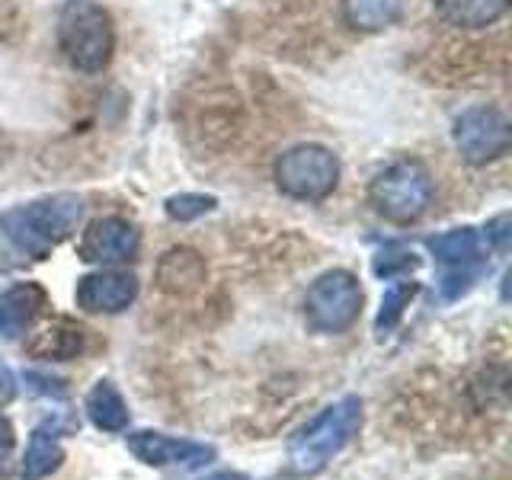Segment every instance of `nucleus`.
Instances as JSON below:
<instances>
[{"label": "nucleus", "instance_id": "1", "mask_svg": "<svg viewBox=\"0 0 512 480\" xmlns=\"http://www.w3.org/2000/svg\"><path fill=\"white\" fill-rule=\"evenodd\" d=\"M84 208L87 205L80 196L58 192V196H45L4 212L0 215V231L16 250L45 260L61 240H68L77 231V224L84 221Z\"/></svg>", "mask_w": 512, "mask_h": 480}, {"label": "nucleus", "instance_id": "2", "mask_svg": "<svg viewBox=\"0 0 512 480\" xmlns=\"http://www.w3.org/2000/svg\"><path fill=\"white\" fill-rule=\"evenodd\" d=\"M58 48L71 68L96 74L103 71L116 52V29L112 16L96 0H64L58 13Z\"/></svg>", "mask_w": 512, "mask_h": 480}, {"label": "nucleus", "instance_id": "3", "mask_svg": "<svg viewBox=\"0 0 512 480\" xmlns=\"http://www.w3.org/2000/svg\"><path fill=\"white\" fill-rule=\"evenodd\" d=\"M362 429V400L343 397L327 407L314 423L304 426L288 445V461L298 474H317L359 436Z\"/></svg>", "mask_w": 512, "mask_h": 480}, {"label": "nucleus", "instance_id": "4", "mask_svg": "<svg viewBox=\"0 0 512 480\" xmlns=\"http://www.w3.org/2000/svg\"><path fill=\"white\" fill-rule=\"evenodd\" d=\"M375 212L394 224H410L420 218L432 202V176L420 160H397L384 167L372 189H368Z\"/></svg>", "mask_w": 512, "mask_h": 480}, {"label": "nucleus", "instance_id": "5", "mask_svg": "<svg viewBox=\"0 0 512 480\" xmlns=\"http://www.w3.org/2000/svg\"><path fill=\"white\" fill-rule=\"evenodd\" d=\"M276 183L285 196L320 202L340 183V160L324 144H298L276 160Z\"/></svg>", "mask_w": 512, "mask_h": 480}, {"label": "nucleus", "instance_id": "6", "mask_svg": "<svg viewBox=\"0 0 512 480\" xmlns=\"http://www.w3.org/2000/svg\"><path fill=\"white\" fill-rule=\"evenodd\" d=\"M362 311V288L359 279L346 269L324 272L304 298V314L317 333H343L356 324Z\"/></svg>", "mask_w": 512, "mask_h": 480}, {"label": "nucleus", "instance_id": "7", "mask_svg": "<svg viewBox=\"0 0 512 480\" xmlns=\"http://www.w3.org/2000/svg\"><path fill=\"white\" fill-rule=\"evenodd\" d=\"M512 144L509 119L493 106L464 109L455 119V148L468 164H490L503 157Z\"/></svg>", "mask_w": 512, "mask_h": 480}, {"label": "nucleus", "instance_id": "8", "mask_svg": "<svg viewBox=\"0 0 512 480\" xmlns=\"http://www.w3.org/2000/svg\"><path fill=\"white\" fill-rule=\"evenodd\" d=\"M138 244H141V237L135 231V224L125 221V218L109 215V218H96L84 231L77 253H80V260H84V263L116 266V263L135 260Z\"/></svg>", "mask_w": 512, "mask_h": 480}, {"label": "nucleus", "instance_id": "9", "mask_svg": "<svg viewBox=\"0 0 512 480\" xmlns=\"http://www.w3.org/2000/svg\"><path fill=\"white\" fill-rule=\"evenodd\" d=\"M125 445L138 461L151 464V468H167V464H176V468H202V464H208L215 458L212 445H199V442H189V439H173V436L151 432V429L125 436Z\"/></svg>", "mask_w": 512, "mask_h": 480}, {"label": "nucleus", "instance_id": "10", "mask_svg": "<svg viewBox=\"0 0 512 480\" xmlns=\"http://www.w3.org/2000/svg\"><path fill=\"white\" fill-rule=\"evenodd\" d=\"M74 298L90 314H119L138 298V279L132 272H90L77 282Z\"/></svg>", "mask_w": 512, "mask_h": 480}, {"label": "nucleus", "instance_id": "11", "mask_svg": "<svg viewBox=\"0 0 512 480\" xmlns=\"http://www.w3.org/2000/svg\"><path fill=\"white\" fill-rule=\"evenodd\" d=\"M45 311V292L36 282H20L10 285L4 295H0V336L4 340H16L23 336L36 317Z\"/></svg>", "mask_w": 512, "mask_h": 480}, {"label": "nucleus", "instance_id": "12", "mask_svg": "<svg viewBox=\"0 0 512 480\" xmlns=\"http://www.w3.org/2000/svg\"><path fill=\"white\" fill-rule=\"evenodd\" d=\"M61 461H64V448L58 442V426L42 423L32 429L26 461H23V480H42L52 471H58Z\"/></svg>", "mask_w": 512, "mask_h": 480}, {"label": "nucleus", "instance_id": "13", "mask_svg": "<svg viewBox=\"0 0 512 480\" xmlns=\"http://www.w3.org/2000/svg\"><path fill=\"white\" fill-rule=\"evenodd\" d=\"M80 349H84V330L71 320H55L48 324L36 340L29 343V352L36 359H52V362H68L77 359Z\"/></svg>", "mask_w": 512, "mask_h": 480}, {"label": "nucleus", "instance_id": "14", "mask_svg": "<svg viewBox=\"0 0 512 480\" xmlns=\"http://www.w3.org/2000/svg\"><path fill=\"white\" fill-rule=\"evenodd\" d=\"M436 7L442 20L458 29H484L509 10V0H436Z\"/></svg>", "mask_w": 512, "mask_h": 480}, {"label": "nucleus", "instance_id": "15", "mask_svg": "<svg viewBox=\"0 0 512 480\" xmlns=\"http://www.w3.org/2000/svg\"><path fill=\"white\" fill-rule=\"evenodd\" d=\"M157 279L167 292H192L205 279V263L196 250H170L164 253V260L157 266Z\"/></svg>", "mask_w": 512, "mask_h": 480}, {"label": "nucleus", "instance_id": "16", "mask_svg": "<svg viewBox=\"0 0 512 480\" xmlns=\"http://www.w3.org/2000/svg\"><path fill=\"white\" fill-rule=\"evenodd\" d=\"M407 0H343V16L359 32H381L400 20Z\"/></svg>", "mask_w": 512, "mask_h": 480}, {"label": "nucleus", "instance_id": "17", "mask_svg": "<svg viewBox=\"0 0 512 480\" xmlns=\"http://www.w3.org/2000/svg\"><path fill=\"white\" fill-rule=\"evenodd\" d=\"M87 416L96 429L103 432H122L128 426V407L122 394L112 388L109 381H96L87 394Z\"/></svg>", "mask_w": 512, "mask_h": 480}, {"label": "nucleus", "instance_id": "18", "mask_svg": "<svg viewBox=\"0 0 512 480\" xmlns=\"http://www.w3.org/2000/svg\"><path fill=\"white\" fill-rule=\"evenodd\" d=\"M429 250L448 266H477L480 263V234L474 228H455L439 237H429Z\"/></svg>", "mask_w": 512, "mask_h": 480}, {"label": "nucleus", "instance_id": "19", "mask_svg": "<svg viewBox=\"0 0 512 480\" xmlns=\"http://www.w3.org/2000/svg\"><path fill=\"white\" fill-rule=\"evenodd\" d=\"M416 292H420V285H416V282L391 285L388 292H384V298H381V311L375 317V330L378 333H391L397 327V320L404 317V311L410 308V301L416 298Z\"/></svg>", "mask_w": 512, "mask_h": 480}, {"label": "nucleus", "instance_id": "20", "mask_svg": "<svg viewBox=\"0 0 512 480\" xmlns=\"http://www.w3.org/2000/svg\"><path fill=\"white\" fill-rule=\"evenodd\" d=\"M215 205H218L215 196H202V192H180V196H170L164 208H167V215L173 221H196V218L212 212Z\"/></svg>", "mask_w": 512, "mask_h": 480}, {"label": "nucleus", "instance_id": "21", "mask_svg": "<svg viewBox=\"0 0 512 480\" xmlns=\"http://www.w3.org/2000/svg\"><path fill=\"white\" fill-rule=\"evenodd\" d=\"M413 269H420V260H416V253H410V250L388 247L375 256V276L378 279L407 276V272H413Z\"/></svg>", "mask_w": 512, "mask_h": 480}, {"label": "nucleus", "instance_id": "22", "mask_svg": "<svg viewBox=\"0 0 512 480\" xmlns=\"http://www.w3.org/2000/svg\"><path fill=\"white\" fill-rule=\"evenodd\" d=\"M477 276H480V269L474 266H458V272H452V276H445V282H442V295L452 301V298H461L464 292H471V285L477 282Z\"/></svg>", "mask_w": 512, "mask_h": 480}, {"label": "nucleus", "instance_id": "23", "mask_svg": "<svg viewBox=\"0 0 512 480\" xmlns=\"http://www.w3.org/2000/svg\"><path fill=\"white\" fill-rule=\"evenodd\" d=\"M487 244L493 250H500V253L509 250V244H512V218H509V212H500L496 218L487 221Z\"/></svg>", "mask_w": 512, "mask_h": 480}, {"label": "nucleus", "instance_id": "24", "mask_svg": "<svg viewBox=\"0 0 512 480\" xmlns=\"http://www.w3.org/2000/svg\"><path fill=\"white\" fill-rule=\"evenodd\" d=\"M26 381H29V388L36 391V394H48V397H64V394H68V388H64V381L48 378V375H39V372H29Z\"/></svg>", "mask_w": 512, "mask_h": 480}, {"label": "nucleus", "instance_id": "25", "mask_svg": "<svg viewBox=\"0 0 512 480\" xmlns=\"http://www.w3.org/2000/svg\"><path fill=\"white\" fill-rule=\"evenodd\" d=\"M13 397H16V378L10 368L0 362V407H7Z\"/></svg>", "mask_w": 512, "mask_h": 480}, {"label": "nucleus", "instance_id": "26", "mask_svg": "<svg viewBox=\"0 0 512 480\" xmlns=\"http://www.w3.org/2000/svg\"><path fill=\"white\" fill-rule=\"evenodd\" d=\"M13 452V426L7 416H0V458H7Z\"/></svg>", "mask_w": 512, "mask_h": 480}, {"label": "nucleus", "instance_id": "27", "mask_svg": "<svg viewBox=\"0 0 512 480\" xmlns=\"http://www.w3.org/2000/svg\"><path fill=\"white\" fill-rule=\"evenodd\" d=\"M205 480H247V477L237 471H218V474H208Z\"/></svg>", "mask_w": 512, "mask_h": 480}, {"label": "nucleus", "instance_id": "28", "mask_svg": "<svg viewBox=\"0 0 512 480\" xmlns=\"http://www.w3.org/2000/svg\"><path fill=\"white\" fill-rule=\"evenodd\" d=\"M4 157H7V144H4V138H0V167H4Z\"/></svg>", "mask_w": 512, "mask_h": 480}]
</instances>
